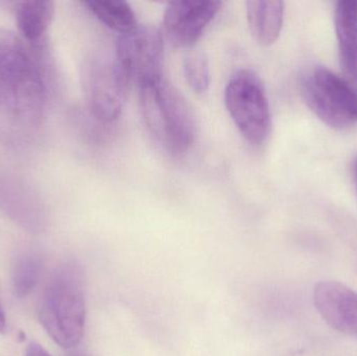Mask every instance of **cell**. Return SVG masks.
I'll list each match as a JSON object with an SVG mask.
<instances>
[{
	"label": "cell",
	"mask_w": 357,
	"mask_h": 356,
	"mask_svg": "<svg viewBox=\"0 0 357 356\" xmlns=\"http://www.w3.org/2000/svg\"><path fill=\"white\" fill-rule=\"evenodd\" d=\"M41 66L18 36L0 29V115L22 127L39 125L47 107Z\"/></svg>",
	"instance_id": "6da1fadb"
},
{
	"label": "cell",
	"mask_w": 357,
	"mask_h": 356,
	"mask_svg": "<svg viewBox=\"0 0 357 356\" xmlns=\"http://www.w3.org/2000/svg\"><path fill=\"white\" fill-rule=\"evenodd\" d=\"M40 323L48 336L65 349L77 347L85 332L86 300L83 274L65 263L52 275L39 305Z\"/></svg>",
	"instance_id": "3957f363"
},
{
	"label": "cell",
	"mask_w": 357,
	"mask_h": 356,
	"mask_svg": "<svg viewBox=\"0 0 357 356\" xmlns=\"http://www.w3.org/2000/svg\"><path fill=\"white\" fill-rule=\"evenodd\" d=\"M183 68L185 79L193 91L197 93L207 91L210 85V69L207 58L203 52H195L188 54L185 58Z\"/></svg>",
	"instance_id": "9a60e30c"
},
{
	"label": "cell",
	"mask_w": 357,
	"mask_h": 356,
	"mask_svg": "<svg viewBox=\"0 0 357 356\" xmlns=\"http://www.w3.org/2000/svg\"><path fill=\"white\" fill-rule=\"evenodd\" d=\"M300 90L304 102L319 119L333 129L357 123V93L349 82L322 66L302 73Z\"/></svg>",
	"instance_id": "5b68a950"
},
{
	"label": "cell",
	"mask_w": 357,
	"mask_h": 356,
	"mask_svg": "<svg viewBox=\"0 0 357 356\" xmlns=\"http://www.w3.org/2000/svg\"><path fill=\"white\" fill-rule=\"evenodd\" d=\"M285 4L278 0L247 2V20L252 37L262 46L272 45L280 36Z\"/></svg>",
	"instance_id": "30bf717a"
},
{
	"label": "cell",
	"mask_w": 357,
	"mask_h": 356,
	"mask_svg": "<svg viewBox=\"0 0 357 356\" xmlns=\"http://www.w3.org/2000/svg\"><path fill=\"white\" fill-rule=\"evenodd\" d=\"M139 107L153 137L169 154L190 148L197 135L195 115L180 91L167 79L138 84Z\"/></svg>",
	"instance_id": "7a4b0ae2"
},
{
	"label": "cell",
	"mask_w": 357,
	"mask_h": 356,
	"mask_svg": "<svg viewBox=\"0 0 357 356\" xmlns=\"http://www.w3.org/2000/svg\"><path fill=\"white\" fill-rule=\"evenodd\" d=\"M24 356H50V355L41 345L33 342L27 345Z\"/></svg>",
	"instance_id": "2e32d148"
},
{
	"label": "cell",
	"mask_w": 357,
	"mask_h": 356,
	"mask_svg": "<svg viewBox=\"0 0 357 356\" xmlns=\"http://www.w3.org/2000/svg\"><path fill=\"white\" fill-rule=\"evenodd\" d=\"M41 261L35 255H23L15 263L12 286L17 298L29 296L39 281Z\"/></svg>",
	"instance_id": "5bb4252c"
},
{
	"label": "cell",
	"mask_w": 357,
	"mask_h": 356,
	"mask_svg": "<svg viewBox=\"0 0 357 356\" xmlns=\"http://www.w3.org/2000/svg\"><path fill=\"white\" fill-rule=\"evenodd\" d=\"M6 332V317L1 303H0V334H4Z\"/></svg>",
	"instance_id": "e0dca14e"
},
{
	"label": "cell",
	"mask_w": 357,
	"mask_h": 356,
	"mask_svg": "<svg viewBox=\"0 0 357 356\" xmlns=\"http://www.w3.org/2000/svg\"><path fill=\"white\" fill-rule=\"evenodd\" d=\"M335 22L342 67L350 77L357 71V1L337 2Z\"/></svg>",
	"instance_id": "8fae6325"
},
{
	"label": "cell",
	"mask_w": 357,
	"mask_h": 356,
	"mask_svg": "<svg viewBox=\"0 0 357 356\" xmlns=\"http://www.w3.org/2000/svg\"><path fill=\"white\" fill-rule=\"evenodd\" d=\"M82 4L102 24L119 35L130 33L139 25L128 2L121 0H85Z\"/></svg>",
	"instance_id": "4fadbf2b"
},
{
	"label": "cell",
	"mask_w": 357,
	"mask_h": 356,
	"mask_svg": "<svg viewBox=\"0 0 357 356\" xmlns=\"http://www.w3.org/2000/svg\"><path fill=\"white\" fill-rule=\"evenodd\" d=\"M225 104L241 135L260 146L270 134L271 111L259 75L249 68L235 71L225 88Z\"/></svg>",
	"instance_id": "8992f818"
},
{
	"label": "cell",
	"mask_w": 357,
	"mask_h": 356,
	"mask_svg": "<svg viewBox=\"0 0 357 356\" xmlns=\"http://www.w3.org/2000/svg\"><path fill=\"white\" fill-rule=\"evenodd\" d=\"M314 304L337 332L357 338V292L337 281H321L314 288Z\"/></svg>",
	"instance_id": "9c48e42d"
},
{
	"label": "cell",
	"mask_w": 357,
	"mask_h": 356,
	"mask_svg": "<svg viewBox=\"0 0 357 356\" xmlns=\"http://www.w3.org/2000/svg\"><path fill=\"white\" fill-rule=\"evenodd\" d=\"M350 81H351V83H349L350 85L354 87V89L356 90V92L357 93V72L354 73L352 77H350Z\"/></svg>",
	"instance_id": "ac0fdd59"
},
{
	"label": "cell",
	"mask_w": 357,
	"mask_h": 356,
	"mask_svg": "<svg viewBox=\"0 0 357 356\" xmlns=\"http://www.w3.org/2000/svg\"><path fill=\"white\" fill-rule=\"evenodd\" d=\"M132 82L117 59L106 49L90 54L82 67V85L91 114L105 123L121 116Z\"/></svg>",
	"instance_id": "277c9868"
},
{
	"label": "cell",
	"mask_w": 357,
	"mask_h": 356,
	"mask_svg": "<svg viewBox=\"0 0 357 356\" xmlns=\"http://www.w3.org/2000/svg\"><path fill=\"white\" fill-rule=\"evenodd\" d=\"M115 52L132 83L157 81L163 77V38L158 29L138 25L119 35Z\"/></svg>",
	"instance_id": "52a82bcc"
},
{
	"label": "cell",
	"mask_w": 357,
	"mask_h": 356,
	"mask_svg": "<svg viewBox=\"0 0 357 356\" xmlns=\"http://www.w3.org/2000/svg\"><path fill=\"white\" fill-rule=\"evenodd\" d=\"M19 31L26 41L39 43L50 29L54 15L52 1H21L15 3Z\"/></svg>",
	"instance_id": "7c38bea8"
},
{
	"label": "cell",
	"mask_w": 357,
	"mask_h": 356,
	"mask_svg": "<svg viewBox=\"0 0 357 356\" xmlns=\"http://www.w3.org/2000/svg\"><path fill=\"white\" fill-rule=\"evenodd\" d=\"M356 177H357V163H356Z\"/></svg>",
	"instance_id": "d6986e66"
},
{
	"label": "cell",
	"mask_w": 357,
	"mask_h": 356,
	"mask_svg": "<svg viewBox=\"0 0 357 356\" xmlns=\"http://www.w3.org/2000/svg\"><path fill=\"white\" fill-rule=\"evenodd\" d=\"M222 6V2L215 0L169 2L163 19L165 37L175 47H190L201 38Z\"/></svg>",
	"instance_id": "ba28073f"
}]
</instances>
